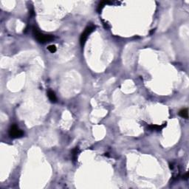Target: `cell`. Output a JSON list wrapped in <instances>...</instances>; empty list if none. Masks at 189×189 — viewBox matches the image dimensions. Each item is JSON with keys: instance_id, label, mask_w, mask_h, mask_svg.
I'll use <instances>...</instances> for the list:
<instances>
[{"instance_id": "6da1fadb", "label": "cell", "mask_w": 189, "mask_h": 189, "mask_svg": "<svg viewBox=\"0 0 189 189\" xmlns=\"http://www.w3.org/2000/svg\"><path fill=\"white\" fill-rule=\"evenodd\" d=\"M33 35H34L35 38L40 43L49 42V41H50L53 39V36H52L50 35H46V34L41 33L38 32V30L36 28H33Z\"/></svg>"}, {"instance_id": "7a4b0ae2", "label": "cell", "mask_w": 189, "mask_h": 189, "mask_svg": "<svg viewBox=\"0 0 189 189\" xmlns=\"http://www.w3.org/2000/svg\"><path fill=\"white\" fill-rule=\"evenodd\" d=\"M9 135L10 136V137L13 138L20 137L23 135V132L20 130L16 125H13L9 130Z\"/></svg>"}, {"instance_id": "3957f363", "label": "cell", "mask_w": 189, "mask_h": 189, "mask_svg": "<svg viewBox=\"0 0 189 189\" xmlns=\"http://www.w3.org/2000/svg\"><path fill=\"white\" fill-rule=\"evenodd\" d=\"M94 29H95V27H94L93 26H89V27H87L85 29V30H84L83 33L81 34V38H80V42H81V45L82 46L85 44V42H86L87 38H88V36H90V34L94 30Z\"/></svg>"}, {"instance_id": "277c9868", "label": "cell", "mask_w": 189, "mask_h": 189, "mask_svg": "<svg viewBox=\"0 0 189 189\" xmlns=\"http://www.w3.org/2000/svg\"><path fill=\"white\" fill-rule=\"evenodd\" d=\"M47 96H48V98H49V99L51 102H53V103L56 102L57 98H56V95H55V94L53 91H51V90L48 91L47 92Z\"/></svg>"}, {"instance_id": "5b68a950", "label": "cell", "mask_w": 189, "mask_h": 189, "mask_svg": "<svg viewBox=\"0 0 189 189\" xmlns=\"http://www.w3.org/2000/svg\"><path fill=\"white\" fill-rule=\"evenodd\" d=\"M179 114L181 116L182 118H185V119H188V109H183L180 110V112H179Z\"/></svg>"}, {"instance_id": "8992f818", "label": "cell", "mask_w": 189, "mask_h": 189, "mask_svg": "<svg viewBox=\"0 0 189 189\" xmlns=\"http://www.w3.org/2000/svg\"><path fill=\"white\" fill-rule=\"evenodd\" d=\"M47 50L50 52V53H55L56 51V47L55 45H50L48 47H47Z\"/></svg>"}, {"instance_id": "52a82bcc", "label": "cell", "mask_w": 189, "mask_h": 189, "mask_svg": "<svg viewBox=\"0 0 189 189\" xmlns=\"http://www.w3.org/2000/svg\"><path fill=\"white\" fill-rule=\"evenodd\" d=\"M108 3H109V2H101L99 4V6H98V10H99V11L101 10H102V8L104 7V5H106V4H108Z\"/></svg>"}, {"instance_id": "ba28073f", "label": "cell", "mask_w": 189, "mask_h": 189, "mask_svg": "<svg viewBox=\"0 0 189 189\" xmlns=\"http://www.w3.org/2000/svg\"><path fill=\"white\" fill-rule=\"evenodd\" d=\"M72 153H73V159H77V157H78V148H76L74 150H73V151H72Z\"/></svg>"}, {"instance_id": "9c48e42d", "label": "cell", "mask_w": 189, "mask_h": 189, "mask_svg": "<svg viewBox=\"0 0 189 189\" xmlns=\"http://www.w3.org/2000/svg\"><path fill=\"white\" fill-rule=\"evenodd\" d=\"M188 173H187V174H185V175L183 177V178H184L185 180H187V179H188Z\"/></svg>"}]
</instances>
